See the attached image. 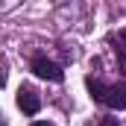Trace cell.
<instances>
[{
	"mask_svg": "<svg viewBox=\"0 0 126 126\" xmlns=\"http://www.w3.org/2000/svg\"><path fill=\"white\" fill-rule=\"evenodd\" d=\"M103 106H109V109H126V82H114V85H109V91H106V103Z\"/></svg>",
	"mask_w": 126,
	"mask_h": 126,
	"instance_id": "3957f363",
	"label": "cell"
},
{
	"mask_svg": "<svg viewBox=\"0 0 126 126\" xmlns=\"http://www.w3.org/2000/svg\"><path fill=\"white\" fill-rule=\"evenodd\" d=\"M30 67H32V73H35L38 79H47V82H62V79H64L62 67H59L56 62H50L47 56H35Z\"/></svg>",
	"mask_w": 126,
	"mask_h": 126,
	"instance_id": "6da1fadb",
	"label": "cell"
},
{
	"mask_svg": "<svg viewBox=\"0 0 126 126\" xmlns=\"http://www.w3.org/2000/svg\"><path fill=\"white\" fill-rule=\"evenodd\" d=\"M88 91L94 97L97 103H106V91H109V85H103L100 79H88Z\"/></svg>",
	"mask_w": 126,
	"mask_h": 126,
	"instance_id": "277c9868",
	"label": "cell"
},
{
	"mask_svg": "<svg viewBox=\"0 0 126 126\" xmlns=\"http://www.w3.org/2000/svg\"><path fill=\"white\" fill-rule=\"evenodd\" d=\"M117 38H120V41L126 44V30H120V32H117Z\"/></svg>",
	"mask_w": 126,
	"mask_h": 126,
	"instance_id": "8992f818",
	"label": "cell"
},
{
	"mask_svg": "<svg viewBox=\"0 0 126 126\" xmlns=\"http://www.w3.org/2000/svg\"><path fill=\"white\" fill-rule=\"evenodd\" d=\"M32 126H53V123H47V120H38V123H32Z\"/></svg>",
	"mask_w": 126,
	"mask_h": 126,
	"instance_id": "52a82bcc",
	"label": "cell"
},
{
	"mask_svg": "<svg viewBox=\"0 0 126 126\" xmlns=\"http://www.w3.org/2000/svg\"><path fill=\"white\" fill-rule=\"evenodd\" d=\"M103 126H117V123H114L111 117H106V120H103Z\"/></svg>",
	"mask_w": 126,
	"mask_h": 126,
	"instance_id": "5b68a950",
	"label": "cell"
},
{
	"mask_svg": "<svg viewBox=\"0 0 126 126\" xmlns=\"http://www.w3.org/2000/svg\"><path fill=\"white\" fill-rule=\"evenodd\" d=\"M18 109L24 111V114H38V109H41V100H38V94L32 91V88H27V85H21L18 88Z\"/></svg>",
	"mask_w": 126,
	"mask_h": 126,
	"instance_id": "7a4b0ae2",
	"label": "cell"
}]
</instances>
